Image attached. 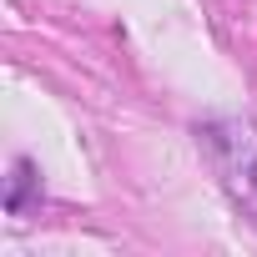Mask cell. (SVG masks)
<instances>
[{"instance_id": "cell-1", "label": "cell", "mask_w": 257, "mask_h": 257, "mask_svg": "<svg viewBox=\"0 0 257 257\" xmlns=\"http://www.w3.org/2000/svg\"><path fill=\"white\" fill-rule=\"evenodd\" d=\"M197 147L217 172L222 192L242 217L257 222V121L252 116H207L197 121Z\"/></svg>"}, {"instance_id": "cell-2", "label": "cell", "mask_w": 257, "mask_h": 257, "mask_svg": "<svg viewBox=\"0 0 257 257\" xmlns=\"http://www.w3.org/2000/svg\"><path fill=\"white\" fill-rule=\"evenodd\" d=\"M36 182H41V177H36V167L21 157V162L11 167V187H6V212H11V217H21V212H26V202H31Z\"/></svg>"}]
</instances>
